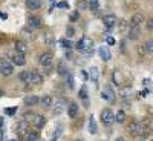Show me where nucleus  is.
I'll list each match as a JSON object with an SVG mask.
<instances>
[{
	"label": "nucleus",
	"mask_w": 153,
	"mask_h": 141,
	"mask_svg": "<svg viewBox=\"0 0 153 141\" xmlns=\"http://www.w3.org/2000/svg\"><path fill=\"white\" fill-rule=\"evenodd\" d=\"M75 46H76V49H78V51H81V52L91 54V52H92V48H94V42H92L89 37H83Z\"/></svg>",
	"instance_id": "f257e3e1"
},
{
	"label": "nucleus",
	"mask_w": 153,
	"mask_h": 141,
	"mask_svg": "<svg viewBox=\"0 0 153 141\" xmlns=\"http://www.w3.org/2000/svg\"><path fill=\"white\" fill-rule=\"evenodd\" d=\"M101 121H103L104 126H112L115 123V113L110 109H104L101 112Z\"/></svg>",
	"instance_id": "f03ea898"
},
{
	"label": "nucleus",
	"mask_w": 153,
	"mask_h": 141,
	"mask_svg": "<svg viewBox=\"0 0 153 141\" xmlns=\"http://www.w3.org/2000/svg\"><path fill=\"white\" fill-rule=\"evenodd\" d=\"M12 72H14V66H12V63L3 60L2 63H0V74L5 75V77H9Z\"/></svg>",
	"instance_id": "7ed1b4c3"
},
{
	"label": "nucleus",
	"mask_w": 153,
	"mask_h": 141,
	"mask_svg": "<svg viewBox=\"0 0 153 141\" xmlns=\"http://www.w3.org/2000/svg\"><path fill=\"white\" fill-rule=\"evenodd\" d=\"M101 98L109 101V103H113V101H115V92H113V89L110 86H104L103 92H101Z\"/></svg>",
	"instance_id": "20e7f679"
},
{
	"label": "nucleus",
	"mask_w": 153,
	"mask_h": 141,
	"mask_svg": "<svg viewBox=\"0 0 153 141\" xmlns=\"http://www.w3.org/2000/svg\"><path fill=\"white\" fill-rule=\"evenodd\" d=\"M52 61H54V57L49 52H45V54H42L40 57H38V63H40L42 66H51Z\"/></svg>",
	"instance_id": "39448f33"
},
{
	"label": "nucleus",
	"mask_w": 153,
	"mask_h": 141,
	"mask_svg": "<svg viewBox=\"0 0 153 141\" xmlns=\"http://www.w3.org/2000/svg\"><path fill=\"white\" fill-rule=\"evenodd\" d=\"M117 16H113V14H107V16H104L103 17V23H104V26L107 28V29H112L115 25H117Z\"/></svg>",
	"instance_id": "423d86ee"
},
{
	"label": "nucleus",
	"mask_w": 153,
	"mask_h": 141,
	"mask_svg": "<svg viewBox=\"0 0 153 141\" xmlns=\"http://www.w3.org/2000/svg\"><path fill=\"white\" fill-rule=\"evenodd\" d=\"M129 40H138L141 35V28L139 26H129Z\"/></svg>",
	"instance_id": "0eeeda50"
},
{
	"label": "nucleus",
	"mask_w": 153,
	"mask_h": 141,
	"mask_svg": "<svg viewBox=\"0 0 153 141\" xmlns=\"http://www.w3.org/2000/svg\"><path fill=\"white\" fill-rule=\"evenodd\" d=\"M98 54H100V57H101V60H103V61H109L112 58V54H110V51H109L107 46H101L98 49Z\"/></svg>",
	"instance_id": "6e6552de"
},
{
	"label": "nucleus",
	"mask_w": 153,
	"mask_h": 141,
	"mask_svg": "<svg viewBox=\"0 0 153 141\" xmlns=\"http://www.w3.org/2000/svg\"><path fill=\"white\" fill-rule=\"evenodd\" d=\"M143 22H144V16L141 12H136V14H133L132 19H130V26H139Z\"/></svg>",
	"instance_id": "1a4fd4ad"
},
{
	"label": "nucleus",
	"mask_w": 153,
	"mask_h": 141,
	"mask_svg": "<svg viewBox=\"0 0 153 141\" xmlns=\"http://www.w3.org/2000/svg\"><path fill=\"white\" fill-rule=\"evenodd\" d=\"M19 80L23 81V83H26V84H31V81H32V72L31 71H23L19 75Z\"/></svg>",
	"instance_id": "9d476101"
},
{
	"label": "nucleus",
	"mask_w": 153,
	"mask_h": 141,
	"mask_svg": "<svg viewBox=\"0 0 153 141\" xmlns=\"http://www.w3.org/2000/svg\"><path fill=\"white\" fill-rule=\"evenodd\" d=\"M117 25H118V31H120L121 34H126L127 31H129V22H127L126 19L117 20Z\"/></svg>",
	"instance_id": "9b49d317"
},
{
	"label": "nucleus",
	"mask_w": 153,
	"mask_h": 141,
	"mask_svg": "<svg viewBox=\"0 0 153 141\" xmlns=\"http://www.w3.org/2000/svg\"><path fill=\"white\" fill-rule=\"evenodd\" d=\"M12 63L14 65H17V66H25L26 65V58H25V54H16L14 57H12Z\"/></svg>",
	"instance_id": "f8f14e48"
},
{
	"label": "nucleus",
	"mask_w": 153,
	"mask_h": 141,
	"mask_svg": "<svg viewBox=\"0 0 153 141\" xmlns=\"http://www.w3.org/2000/svg\"><path fill=\"white\" fill-rule=\"evenodd\" d=\"M68 115H69V118H76V115H78V104L71 103L68 106Z\"/></svg>",
	"instance_id": "ddd939ff"
},
{
	"label": "nucleus",
	"mask_w": 153,
	"mask_h": 141,
	"mask_svg": "<svg viewBox=\"0 0 153 141\" xmlns=\"http://www.w3.org/2000/svg\"><path fill=\"white\" fill-rule=\"evenodd\" d=\"M28 26H31L32 29L40 28V26H42V20L38 19V17H35V16H32V17L28 19Z\"/></svg>",
	"instance_id": "4468645a"
},
{
	"label": "nucleus",
	"mask_w": 153,
	"mask_h": 141,
	"mask_svg": "<svg viewBox=\"0 0 153 141\" xmlns=\"http://www.w3.org/2000/svg\"><path fill=\"white\" fill-rule=\"evenodd\" d=\"M26 8L32 9V11H37L42 8V2L40 0H26Z\"/></svg>",
	"instance_id": "2eb2a0df"
},
{
	"label": "nucleus",
	"mask_w": 153,
	"mask_h": 141,
	"mask_svg": "<svg viewBox=\"0 0 153 141\" xmlns=\"http://www.w3.org/2000/svg\"><path fill=\"white\" fill-rule=\"evenodd\" d=\"M38 101H40V98H38L37 95H28V97H25V104H26V106H35Z\"/></svg>",
	"instance_id": "dca6fc26"
},
{
	"label": "nucleus",
	"mask_w": 153,
	"mask_h": 141,
	"mask_svg": "<svg viewBox=\"0 0 153 141\" xmlns=\"http://www.w3.org/2000/svg\"><path fill=\"white\" fill-rule=\"evenodd\" d=\"M34 124H35V127H37V129H42V127L46 124V117H43V115H35Z\"/></svg>",
	"instance_id": "f3484780"
},
{
	"label": "nucleus",
	"mask_w": 153,
	"mask_h": 141,
	"mask_svg": "<svg viewBox=\"0 0 153 141\" xmlns=\"http://www.w3.org/2000/svg\"><path fill=\"white\" fill-rule=\"evenodd\" d=\"M98 77H100V72H98V68H91V71H89V78H91V81H94L95 84L98 83Z\"/></svg>",
	"instance_id": "a211bd4d"
},
{
	"label": "nucleus",
	"mask_w": 153,
	"mask_h": 141,
	"mask_svg": "<svg viewBox=\"0 0 153 141\" xmlns=\"http://www.w3.org/2000/svg\"><path fill=\"white\" fill-rule=\"evenodd\" d=\"M16 51L19 54H26V51H28V45L25 43V42H16Z\"/></svg>",
	"instance_id": "6ab92c4d"
},
{
	"label": "nucleus",
	"mask_w": 153,
	"mask_h": 141,
	"mask_svg": "<svg viewBox=\"0 0 153 141\" xmlns=\"http://www.w3.org/2000/svg\"><path fill=\"white\" fill-rule=\"evenodd\" d=\"M89 132H91L92 135H95L98 132V126H97L94 117H89Z\"/></svg>",
	"instance_id": "aec40b11"
},
{
	"label": "nucleus",
	"mask_w": 153,
	"mask_h": 141,
	"mask_svg": "<svg viewBox=\"0 0 153 141\" xmlns=\"http://www.w3.org/2000/svg\"><path fill=\"white\" fill-rule=\"evenodd\" d=\"M40 103H42V106H43V107H51V106H52V103H54V100H52V97L45 95V97L40 100Z\"/></svg>",
	"instance_id": "412c9836"
},
{
	"label": "nucleus",
	"mask_w": 153,
	"mask_h": 141,
	"mask_svg": "<svg viewBox=\"0 0 153 141\" xmlns=\"http://www.w3.org/2000/svg\"><path fill=\"white\" fill-rule=\"evenodd\" d=\"M43 83V75L38 72H32V81L31 84H42Z\"/></svg>",
	"instance_id": "4be33fe9"
},
{
	"label": "nucleus",
	"mask_w": 153,
	"mask_h": 141,
	"mask_svg": "<svg viewBox=\"0 0 153 141\" xmlns=\"http://www.w3.org/2000/svg\"><path fill=\"white\" fill-rule=\"evenodd\" d=\"M22 35L26 37V38H34V29H32L31 26L23 28V29H22Z\"/></svg>",
	"instance_id": "5701e85b"
},
{
	"label": "nucleus",
	"mask_w": 153,
	"mask_h": 141,
	"mask_svg": "<svg viewBox=\"0 0 153 141\" xmlns=\"http://www.w3.org/2000/svg\"><path fill=\"white\" fill-rule=\"evenodd\" d=\"M26 129H28V123L23 120V121H22V123H19V126H17V134H19V135H25Z\"/></svg>",
	"instance_id": "b1692460"
},
{
	"label": "nucleus",
	"mask_w": 153,
	"mask_h": 141,
	"mask_svg": "<svg viewBox=\"0 0 153 141\" xmlns=\"http://www.w3.org/2000/svg\"><path fill=\"white\" fill-rule=\"evenodd\" d=\"M35 115H37V113H34V112H26V113L23 115V120L26 121L28 124H29V123H34V120H35Z\"/></svg>",
	"instance_id": "393cba45"
},
{
	"label": "nucleus",
	"mask_w": 153,
	"mask_h": 141,
	"mask_svg": "<svg viewBox=\"0 0 153 141\" xmlns=\"http://www.w3.org/2000/svg\"><path fill=\"white\" fill-rule=\"evenodd\" d=\"M38 138H40V135H38L37 131H31V132L26 135V141H37Z\"/></svg>",
	"instance_id": "a878e982"
},
{
	"label": "nucleus",
	"mask_w": 153,
	"mask_h": 141,
	"mask_svg": "<svg viewBox=\"0 0 153 141\" xmlns=\"http://www.w3.org/2000/svg\"><path fill=\"white\" fill-rule=\"evenodd\" d=\"M115 121H117V123H124V121H126V113H124V110H118V112H117V115H115Z\"/></svg>",
	"instance_id": "bb28decb"
},
{
	"label": "nucleus",
	"mask_w": 153,
	"mask_h": 141,
	"mask_svg": "<svg viewBox=\"0 0 153 141\" xmlns=\"http://www.w3.org/2000/svg\"><path fill=\"white\" fill-rule=\"evenodd\" d=\"M63 110H65V101H60V103L55 104V109H54V115H60Z\"/></svg>",
	"instance_id": "cd10ccee"
},
{
	"label": "nucleus",
	"mask_w": 153,
	"mask_h": 141,
	"mask_svg": "<svg viewBox=\"0 0 153 141\" xmlns=\"http://www.w3.org/2000/svg\"><path fill=\"white\" fill-rule=\"evenodd\" d=\"M89 9H92V11H98L100 9V2L98 0H89Z\"/></svg>",
	"instance_id": "c85d7f7f"
},
{
	"label": "nucleus",
	"mask_w": 153,
	"mask_h": 141,
	"mask_svg": "<svg viewBox=\"0 0 153 141\" xmlns=\"http://www.w3.org/2000/svg\"><path fill=\"white\" fill-rule=\"evenodd\" d=\"M113 83H115V84H118V86L121 84V74H120L118 71H115V72H113Z\"/></svg>",
	"instance_id": "c756f323"
},
{
	"label": "nucleus",
	"mask_w": 153,
	"mask_h": 141,
	"mask_svg": "<svg viewBox=\"0 0 153 141\" xmlns=\"http://www.w3.org/2000/svg\"><path fill=\"white\" fill-rule=\"evenodd\" d=\"M146 51L150 54H153V38H150V40L146 42Z\"/></svg>",
	"instance_id": "7c9ffc66"
},
{
	"label": "nucleus",
	"mask_w": 153,
	"mask_h": 141,
	"mask_svg": "<svg viewBox=\"0 0 153 141\" xmlns=\"http://www.w3.org/2000/svg\"><path fill=\"white\" fill-rule=\"evenodd\" d=\"M80 98H83L84 101H87V89H86V86H83L81 89H80Z\"/></svg>",
	"instance_id": "2f4dec72"
},
{
	"label": "nucleus",
	"mask_w": 153,
	"mask_h": 141,
	"mask_svg": "<svg viewBox=\"0 0 153 141\" xmlns=\"http://www.w3.org/2000/svg\"><path fill=\"white\" fill-rule=\"evenodd\" d=\"M61 132H63V126L60 124V126L57 127V132H55V134H54V137H52V141H57V140H58V137L61 135Z\"/></svg>",
	"instance_id": "473e14b6"
},
{
	"label": "nucleus",
	"mask_w": 153,
	"mask_h": 141,
	"mask_svg": "<svg viewBox=\"0 0 153 141\" xmlns=\"http://www.w3.org/2000/svg\"><path fill=\"white\" fill-rule=\"evenodd\" d=\"M60 43H61V46H65V48H68V49H71V48H72V45H74L71 40H61Z\"/></svg>",
	"instance_id": "72a5a7b5"
},
{
	"label": "nucleus",
	"mask_w": 153,
	"mask_h": 141,
	"mask_svg": "<svg viewBox=\"0 0 153 141\" xmlns=\"http://www.w3.org/2000/svg\"><path fill=\"white\" fill-rule=\"evenodd\" d=\"M78 17H80V12L78 11L72 12V14H71V22H76V20H78Z\"/></svg>",
	"instance_id": "f704fd0d"
},
{
	"label": "nucleus",
	"mask_w": 153,
	"mask_h": 141,
	"mask_svg": "<svg viewBox=\"0 0 153 141\" xmlns=\"http://www.w3.org/2000/svg\"><path fill=\"white\" fill-rule=\"evenodd\" d=\"M146 26H147V29H149V31H153V19L146 20Z\"/></svg>",
	"instance_id": "c9c22d12"
},
{
	"label": "nucleus",
	"mask_w": 153,
	"mask_h": 141,
	"mask_svg": "<svg viewBox=\"0 0 153 141\" xmlns=\"http://www.w3.org/2000/svg\"><path fill=\"white\" fill-rule=\"evenodd\" d=\"M87 2H84V0H80L78 2V9H87Z\"/></svg>",
	"instance_id": "e433bc0d"
},
{
	"label": "nucleus",
	"mask_w": 153,
	"mask_h": 141,
	"mask_svg": "<svg viewBox=\"0 0 153 141\" xmlns=\"http://www.w3.org/2000/svg\"><path fill=\"white\" fill-rule=\"evenodd\" d=\"M74 34H75V29H74L72 26L66 28V35H68V37H74Z\"/></svg>",
	"instance_id": "4c0bfd02"
},
{
	"label": "nucleus",
	"mask_w": 153,
	"mask_h": 141,
	"mask_svg": "<svg viewBox=\"0 0 153 141\" xmlns=\"http://www.w3.org/2000/svg\"><path fill=\"white\" fill-rule=\"evenodd\" d=\"M57 6H58V8H61V9H65V8H69V5H68L66 2H60V3L57 5Z\"/></svg>",
	"instance_id": "58836bf2"
},
{
	"label": "nucleus",
	"mask_w": 153,
	"mask_h": 141,
	"mask_svg": "<svg viewBox=\"0 0 153 141\" xmlns=\"http://www.w3.org/2000/svg\"><path fill=\"white\" fill-rule=\"evenodd\" d=\"M16 110H17V109H16V107H11V109H6V110H5V112H6V113H8V115H14V113H16Z\"/></svg>",
	"instance_id": "ea45409f"
},
{
	"label": "nucleus",
	"mask_w": 153,
	"mask_h": 141,
	"mask_svg": "<svg viewBox=\"0 0 153 141\" xmlns=\"http://www.w3.org/2000/svg\"><path fill=\"white\" fill-rule=\"evenodd\" d=\"M107 45H115V38L113 37H107Z\"/></svg>",
	"instance_id": "a19ab883"
},
{
	"label": "nucleus",
	"mask_w": 153,
	"mask_h": 141,
	"mask_svg": "<svg viewBox=\"0 0 153 141\" xmlns=\"http://www.w3.org/2000/svg\"><path fill=\"white\" fill-rule=\"evenodd\" d=\"M0 17H2V19H8V14H6V12H0Z\"/></svg>",
	"instance_id": "79ce46f5"
},
{
	"label": "nucleus",
	"mask_w": 153,
	"mask_h": 141,
	"mask_svg": "<svg viewBox=\"0 0 153 141\" xmlns=\"http://www.w3.org/2000/svg\"><path fill=\"white\" fill-rule=\"evenodd\" d=\"M147 94H149V91H147V89H144V91H143V92H141V97H146V95H147Z\"/></svg>",
	"instance_id": "37998d69"
},
{
	"label": "nucleus",
	"mask_w": 153,
	"mask_h": 141,
	"mask_svg": "<svg viewBox=\"0 0 153 141\" xmlns=\"http://www.w3.org/2000/svg\"><path fill=\"white\" fill-rule=\"evenodd\" d=\"M66 58H72V54L71 52H66Z\"/></svg>",
	"instance_id": "c03bdc74"
},
{
	"label": "nucleus",
	"mask_w": 153,
	"mask_h": 141,
	"mask_svg": "<svg viewBox=\"0 0 153 141\" xmlns=\"http://www.w3.org/2000/svg\"><path fill=\"white\" fill-rule=\"evenodd\" d=\"M117 141H126V140H124L123 137H120V138H117Z\"/></svg>",
	"instance_id": "a18cd8bd"
},
{
	"label": "nucleus",
	"mask_w": 153,
	"mask_h": 141,
	"mask_svg": "<svg viewBox=\"0 0 153 141\" xmlns=\"http://www.w3.org/2000/svg\"><path fill=\"white\" fill-rule=\"evenodd\" d=\"M0 138H2V131H0Z\"/></svg>",
	"instance_id": "49530a36"
},
{
	"label": "nucleus",
	"mask_w": 153,
	"mask_h": 141,
	"mask_svg": "<svg viewBox=\"0 0 153 141\" xmlns=\"http://www.w3.org/2000/svg\"><path fill=\"white\" fill-rule=\"evenodd\" d=\"M37 141H43V140H40V138H38V140H37Z\"/></svg>",
	"instance_id": "de8ad7c7"
},
{
	"label": "nucleus",
	"mask_w": 153,
	"mask_h": 141,
	"mask_svg": "<svg viewBox=\"0 0 153 141\" xmlns=\"http://www.w3.org/2000/svg\"><path fill=\"white\" fill-rule=\"evenodd\" d=\"M0 97H2V91H0Z\"/></svg>",
	"instance_id": "09e8293b"
},
{
	"label": "nucleus",
	"mask_w": 153,
	"mask_h": 141,
	"mask_svg": "<svg viewBox=\"0 0 153 141\" xmlns=\"http://www.w3.org/2000/svg\"><path fill=\"white\" fill-rule=\"evenodd\" d=\"M76 141H81V140H76Z\"/></svg>",
	"instance_id": "8fccbe9b"
},
{
	"label": "nucleus",
	"mask_w": 153,
	"mask_h": 141,
	"mask_svg": "<svg viewBox=\"0 0 153 141\" xmlns=\"http://www.w3.org/2000/svg\"><path fill=\"white\" fill-rule=\"evenodd\" d=\"M12 141H14V140H12Z\"/></svg>",
	"instance_id": "3c124183"
}]
</instances>
